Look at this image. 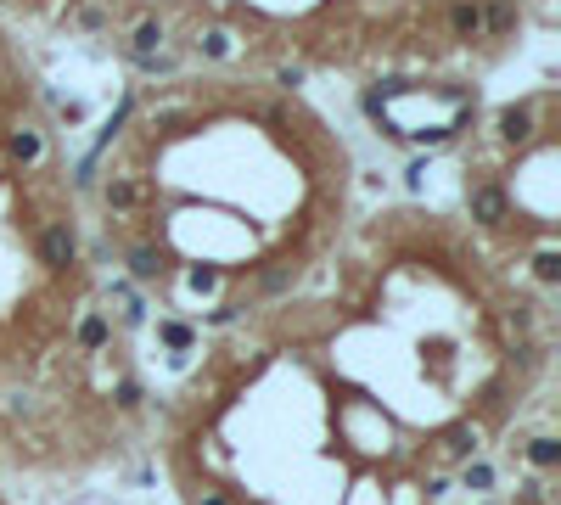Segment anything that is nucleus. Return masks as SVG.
<instances>
[{
	"mask_svg": "<svg viewBox=\"0 0 561 505\" xmlns=\"http://www.w3.org/2000/svg\"><path fill=\"white\" fill-rule=\"evenodd\" d=\"M275 85H286V90H298V85H304V67H281V74H275Z\"/></svg>",
	"mask_w": 561,
	"mask_h": 505,
	"instance_id": "obj_20",
	"label": "nucleus"
},
{
	"mask_svg": "<svg viewBox=\"0 0 561 505\" xmlns=\"http://www.w3.org/2000/svg\"><path fill=\"white\" fill-rule=\"evenodd\" d=\"M421 180H426V163H410V168H405V186L421 191Z\"/></svg>",
	"mask_w": 561,
	"mask_h": 505,
	"instance_id": "obj_21",
	"label": "nucleus"
},
{
	"mask_svg": "<svg viewBox=\"0 0 561 505\" xmlns=\"http://www.w3.org/2000/svg\"><path fill=\"white\" fill-rule=\"evenodd\" d=\"M449 28L460 34V40H477V34H483V6H477V0H455V6H449Z\"/></svg>",
	"mask_w": 561,
	"mask_h": 505,
	"instance_id": "obj_3",
	"label": "nucleus"
},
{
	"mask_svg": "<svg viewBox=\"0 0 561 505\" xmlns=\"http://www.w3.org/2000/svg\"><path fill=\"white\" fill-rule=\"evenodd\" d=\"M534 276H539V281H561V253H556V247H545V253L534 258Z\"/></svg>",
	"mask_w": 561,
	"mask_h": 505,
	"instance_id": "obj_17",
	"label": "nucleus"
},
{
	"mask_svg": "<svg viewBox=\"0 0 561 505\" xmlns=\"http://www.w3.org/2000/svg\"><path fill=\"white\" fill-rule=\"evenodd\" d=\"M500 135L522 146L527 135H534V107H506V113H500Z\"/></svg>",
	"mask_w": 561,
	"mask_h": 505,
	"instance_id": "obj_4",
	"label": "nucleus"
},
{
	"mask_svg": "<svg viewBox=\"0 0 561 505\" xmlns=\"http://www.w3.org/2000/svg\"><path fill=\"white\" fill-rule=\"evenodd\" d=\"M135 202H141V186H135V180H113V186H107V208L129 214V208H135Z\"/></svg>",
	"mask_w": 561,
	"mask_h": 505,
	"instance_id": "obj_10",
	"label": "nucleus"
},
{
	"mask_svg": "<svg viewBox=\"0 0 561 505\" xmlns=\"http://www.w3.org/2000/svg\"><path fill=\"white\" fill-rule=\"evenodd\" d=\"M191 505H230V500H225V494H214V489H208V494H196V500H191Z\"/></svg>",
	"mask_w": 561,
	"mask_h": 505,
	"instance_id": "obj_22",
	"label": "nucleus"
},
{
	"mask_svg": "<svg viewBox=\"0 0 561 505\" xmlns=\"http://www.w3.org/2000/svg\"><path fill=\"white\" fill-rule=\"evenodd\" d=\"M157 337H163L169 348H191V343H196V331H191V326H180V320H163V326H157Z\"/></svg>",
	"mask_w": 561,
	"mask_h": 505,
	"instance_id": "obj_13",
	"label": "nucleus"
},
{
	"mask_svg": "<svg viewBox=\"0 0 561 505\" xmlns=\"http://www.w3.org/2000/svg\"><path fill=\"white\" fill-rule=\"evenodd\" d=\"M102 343H107V320H102V315H90V320H79V348H90V354H95V348H102Z\"/></svg>",
	"mask_w": 561,
	"mask_h": 505,
	"instance_id": "obj_12",
	"label": "nucleus"
},
{
	"mask_svg": "<svg viewBox=\"0 0 561 505\" xmlns=\"http://www.w3.org/2000/svg\"><path fill=\"white\" fill-rule=\"evenodd\" d=\"M460 483H466L472 494H488V489H494V466H488V460H466V471H460Z\"/></svg>",
	"mask_w": 561,
	"mask_h": 505,
	"instance_id": "obj_11",
	"label": "nucleus"
},
{
	"mask_svg": "<svg viewBox=\"0 0 561 505\" xmlns=\"http://www.w3.org/2000/svg\"><path fill=\"white\" fill-rule=\"evenodd\" d=\"M516 28V6L511 0H494V6L483 12V34H511Z\"/></svg>",
	"mask_w": 561,
	"mask_h": 505,
	"instance_id": "obj_7",
	"label": "nucleus"
},
{
	"mask_svg": "<svg viewBox=\"0 0 561 505\" xmlns=\"http://www.w3.org/2000/svg\"><path fill=\"white\" fill-rule=\"evenodd\" d=\"M129 276H135V281H157L163 276V253L157 247H135V253H129Z\"/></svg>",
	"mask_w": 561,
	"mask_h": 505,
	"instance_id": "obj_5",
	"label": "nucleus"
},
{
	"mask_svg": "<svg viewBox=\"0 0 561 505\" xmlns=\"http://www.w3.org/2000/svg\"><path fill=\"white\" fill-rule=\"evenodd\" d=\"M466 202H472V219H477V225H506V208H511V202H506L500 186H472Z\"/></svg>",
	"mask_w": 561,
	"mask_h": 505,
	"instance_id": "obj_2",
	"label": "nucleus"
},
{
	"mask_svg": "<svg viewBox=\"0 0 561 505\" xmlns=\"http://www.w3.org/2000/svg\"><path fill=\"white\" fill-rule=\"evenodd\" d=\"M185 287H191V292H214V287H219V269L191 264V269H185Z\"/></svg>",
	"mask_w": 561,
	"mask_h": 505,
	"instance_id": "obj_16",
	"label": "nucleus"
},
{
	"mask_svg": "<svg viewBox=\"0 0 561 505\" xmlns=\"http://www.w3.org/2000/svg\"><path fill=\"white\" fill-rule=\"evenodd\" d=\"M40 258H45L51 269H68V264L79 258V236H74L68 225H51V230L40 236Z\"/></svg>",
	"mask_w": 561,
	"mask_h": 505,
	"instance_id": "obj_1",
	"label": "nucleus"
},
{
	"mask_svg": "<svg viewBox=\"0 0 561 505\" xmlns=\"http://www.w3.org/2000/svg\"><path fill=\"white\" fill-rule=\"evenodd\" d=\"M522 505H545V483H539V478L522 483Z\"/></svg>",
	"mask_w": 561,
	"mask_h": 505,
	"instance_id": "obj_19",
	"label": "nucleus"
},
{
	"mask_svg": "<svg viewBox=\"0 0 561 505\" xmlns=\"http://www.w3.org/2000/svg\"><path fill=\"white\" fill-rule=\"evenodd\" d=\"M527 460H534L539 471H550V466H561V438H550V432H539L534 444H527Z\"/></svg>",
	"mask_w": 561,
	"mask_h": 505,
	"instance_id": "obj_6",
	"label": "nucleus"
},
{
	"mask_svg": "<svg viewBox=\"0 0 561 505\" xmlns=\"http://www.w3.org/2000/svg\"><path fill=\"white\" fill-rule=\"evenodd\" d=\"M40 152H45V141H40L35 129H17V135H12V157H17V163H40Z\"/></svg>",
	"mask_w": 561,
	"mask_h": 505,
	"instance_id": "obj_9",
	"label": "nucleus"
},
{
	"mask_svg": "<svg viewBox=\"0 0 561 505\" xmlns=\"http://www.w3.org/2000/svg\"><path fill=\"white\" fill-rule=\"evenodd\" d=\"M113 404H118V410H135V404H141V382H129V377H124V382L113 388Z\"/></svg>",
	"mask_w": 561,
	"mask_h": 505,
	"instance_id": "obj_18",
	"label": "nucleus"
},
{
	"mask_svg": "<svg viewBox=\"0 0 561 505\" xmlns=\"http://www.w3.org/2000/svg\"><path fill=\"white\" fill-rule=\"evenodd\" d=\"M129 51H135V62L157 56V51H163V23H141V28H135V45H129Z\"/></svg>",
	"mask_w": 561,
	"mask_h": 505,
	"instance_id": "obj_8",
	"label": "nucleus"
},
{
	"mask_svg": "<svg viewBox=\"0 0 561 505\" xmlns=\"http://www.w3.org/2000/svg\"><path fill=\"white\" fill-rule=\"evenodd\" d=\"M444 449H449V455H460V460H466V455L477 449V432H472V427H455V432L444 438Z\"/></svg>",
	"mask_w": 561,
	"mask_h": 505,
	"instance_id": "obj_14",
	"label": "nucleus"
},
{
	"mask_svg": "<svg viewBox=\"0 0 561 505\" xmlns=\"http://www.w3.org/2000/svg\"><path fill=\"white\" fill-rule=\"evenodd\" d=\"M196 51H203V56H230V34H225V28H208L203 40H196Z\"/></svg>",
	"mask_w": 561,
	"mask_h": 505,
	"instance_id": "obj_15",
	"label": "nucleus"
}]
</instances>
